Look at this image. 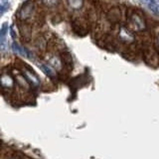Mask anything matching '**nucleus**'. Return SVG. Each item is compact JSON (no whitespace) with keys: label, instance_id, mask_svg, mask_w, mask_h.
I'll use <instances>...</instances> for the list:
<instances>
[{"label":"nucleus","instance_id":"f257e3e1","mask_svg":"<svg viewBox=\"0 0 159 159\" xmlns=\"http://www.w3.org/2000/svg\"><path fill=\"white\" fill-rule=\"evenodd\" d=\"M1 83L4 89H11L14 86V81L13 79L9 76V75L3 74L1 77Z\"/></svg>","mask_w":159,"mask_h":159},{"label":"nucleus","instance_id":"f03ea898","mask_svg":"<svg viewBox=\"0 0 159 159\" xmlns=\"http://www.w3.org/2000/svg\"><path fill=\"white\" fill-rule=\"evenodd\" d=\"M49 64L51 65L52 68L57 70V71H60L62 69V62L58 57H52L49 60Z\"/></svg>","mask_w":159,"mask_h":159},{"label":"nucleus","instance_id":"7ed1b4c3","mask_svg":"<svg viewBox=\"0 0 159 159\" xmlns=\"http://www.w3.org/2000/svg\"><path fill=\"white\" fill-rule=\"evenodd\" d=\"M119 36H120L121 40H122V41H124V42H131L132 40H133V36H132V35L129 33L127 30L123 29V28L120 30Z\"/></svg>","mask_w":159,"mask_h":159},{"label":"nucleus","instance_id":"20e7f679","mask_svg":"<svg viewBox=\"0 0 159 159\" xmlns=\"http://www.w3.org/2000/svg\"><path fill=\"white\" fill-rule=\"evenodd\" d=\"M25 75H26V77L31 81V84H33V86L35 87H37L40 84V82H39V80L38 78L35 76L34 74H32L31 72H29V71H25Z\"/></svg>","mask_w":159,"mask_h":159},{"label":"nucleus","instance_id":"39448f33","mask_svg":"<svg viewBox=\"0 0 159 159\" xmlns=\"http://www.w3.org/2000/svg\"><path fill=\"white\" fill-rule=\"evenodd\" d=\"M69 5L74 9H79L82 7L83 0H68Z\"/></svg>","mask_w":159,"mask_h":159},{"label":"nucleus","instance_id":"423d86ee","mask_svg":"<svg viewBox=\"0 0 159 159\" xmlns=\"http://www.w3.org/2000/svg\"><path fill=\"white\" fill-rule=\"evenodd\" d=\"M16 79H17V82H18L20 84H21V86H22L23 88H26V89L29 88V84H28L27 80H25L24 77H22V76H18Z\"/></svg>","mask_w":159,"mask_h":159},{"label":"nucleus","instance_id":"0eeeda50","mask_svg":"<svg viewBox=\"0 0 159 159\" xmlns=\"http://www.w3.org/2000/svg\"><path fill=\"white\" fill-rule=\"evenodd\" d=\"M43 1L47 5H50V6H51V5H54L55 3L57 2V0H43Z\"/></svg>","mask_w":159,"mask_h":159}]
</instances>
